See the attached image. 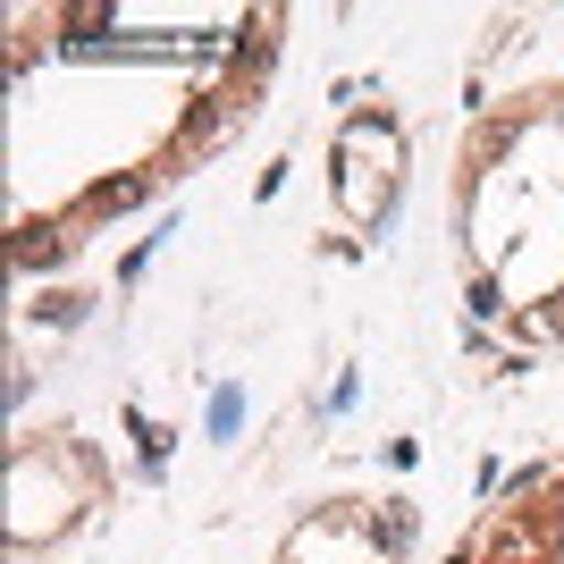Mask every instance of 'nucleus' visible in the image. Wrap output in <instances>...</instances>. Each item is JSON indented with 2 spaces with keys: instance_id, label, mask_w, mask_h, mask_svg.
I'll return each mask as SVG.
<instances>
[{
  "instance_id": "39448f33",
  "label": "nucleus",
  "mask_w": 564,
  "mask_h": 564,
  "mask_svg": "<svg viewBox=\"0 0 564 564\" xmlns=\"http://www.w3.org/2000/svg\"><path fill=\"white\" fill-rule=\"evenodd\" d=\"M404 531H413L404 506H379V497H329L321 514H304L295 531H286L270 564H404Z\"/></svg>"
},
{
  "instance_id": "f03ea898",
  "label": "nucleus",
  "mask_w": 564,
  "mask_h": 564,
  "mask_svg": "<svg viewBox=\"0 0 564 564\" xmlns=\"http://www.w3.org/2000/svg\"><path fill=\"white\" fill-rule=\"evenodd\" d=\"M455 329L489 379L564 354V76L506 85L464 118L447 169Z\"/></svg>"
},
{
  "instance_id": "20e7f679",
  "label": "nucleus",
  "mask_w": 564,
  "mask_h": 564,
  "mask_svg": "<svg viewBox=\"0 0 564 564\" xmlns=\"http://www.w3.org/2000/svg\"><path fill=\"white\" fill-rule=\"evenodd\" d=\"M438 564H564V438L506 471Z\"/></svg>"
},
{
  "instance_id": "7ed1b4c3",
  "label": "nucleus",
  "mask_w": 564,
  "mask_h": 564,
  "mask_svg": "<svg viewBox=\"0 0 564 564\" xmlns=\"http://www.w3.org/2000/svg\"><path fill=\"white\" fill-rule=\"evenodd\" d=\"M110 497H118V471L101 455V438H85L76 422L18 430V447H9V564L59 556Z\"/></svg>"
},
{
  "instance_id": "f257e3e1",
  "label": "nucleus",
  "mask_w": 564,
  "mask_h": 564,
  "mask_svg": "<svg viewBox=\"0 0 564 564\" xmlns=\"http://www.w3.org/2000/svg\"><path fill=\"white\" fill-rule=\"evenodd\" d=\"M279 0L9 9V270L51 279L228 152L286 68Z\"/></svg>"
}]
</instances>
